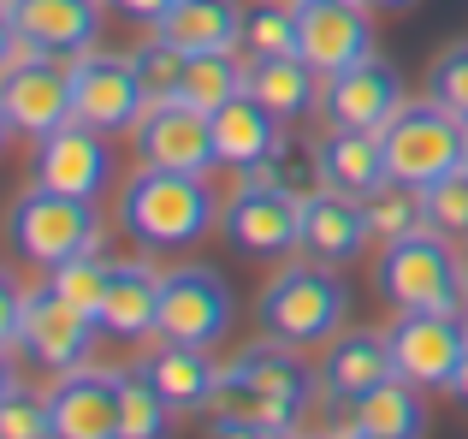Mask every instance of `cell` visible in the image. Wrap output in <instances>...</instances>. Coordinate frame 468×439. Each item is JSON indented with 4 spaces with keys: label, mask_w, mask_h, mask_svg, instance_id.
<instances>
[{
    "label": "cell",
    "mask_w": 468,
    "mask_h": 439,
    "mask_svg": "<svg viewBox=\"0 0 468 439\" xmlns=\"http://www.w3.org/2000/svg\"><path fill=\"white\" fill-rule=\"evenodd\" d=\"M297 54L320 78L362 66L374 54V18L362 0H297Z\"/></svg>",
    "instance_id": "cell-11"
},
{
    "label": "cell",
    "mask_w": 468,
    "mask_h": 439,
    "mask_svg": "<svg viewBox=\"0 0 468 439\" xmlns=\"http://www.w3.org/2000/svg\"><path fill=\"white\" fill-rule=\"evenodd\" d=\"M403 71L391 66V59L367 54L362 66L338 71V78H326V90H320V119L326 125H350V131H386L391 119L403 113Z\"/></svg>",
    "instance_id": "cell-13"
},
{
    "label": "cell",
    "mask_w": 468,
    "mask_h": 439,
    "mask_svg": "<svg viewBox=\"0 0 468 439\" xmlns=\"http://www.w3.org/2000/svg\"><path fill=\"white\" fill-rule=\"evenodd\" d=\"M367 214H362V197H344V190L320 185L303 197V255L320 267H350L356 255L367 250Z\"/></svg>",
    "instance_id": "cell-19"
},
{
    "label": "cell",
    "mask_w": 468,
    "mask_h": 439,
    "mask_svg": "<svg viewBox=\"0 0 468 439\" xmlns=\"http://www.w3.org/2000/svg\"><path fill=\"white\" fill-rule=\"evenodd\" d=\"M243 48L250 59H273V54H297V0H255L243 6Z\"/></svg>",
    "instance_id": "cell-32"
},
{
    "label": "cell",
    "mask_w": 468,
    "mask_h": 439,
    "mask_svg": "<svg viewBox=\"0 0 468 439\" xmlns=\"http://www.w3.org/2000/svg\"><path fill=\"white\" fill-rule=\"evenodd\" d=\"M350 428L362 434H379V439H421L427 428V410H421V386L410 380H379L367 398H356L350 404Z\"/></svg>",
    "instance_id": "cell-27"
},
{
    "label": "cell",
    "mask_w": 468,
    "mask_h": 439,
    "mask_svg": "<svg viewBox=\"0 0 468 439\" xmlns=\"http://www.w3.org/2000/svg\"><path fill=\"white\" fill-rule=\"evenodd\" d=\"M54 439H113L119 434V369H71L54 374Z\"/></svg>",
    "instance_id": "cell-18"
},
{
    "label": "cell",
    "mask_w": 468,
    "mask_h": 439,
    "mask_svg": "<svg viewBox=\"0 0 468 439\" xmlns=\"http://www.w3.org/2000/svg\"><path fill=\"white\" fill-rule=\"evenodd\" d=\"M427 95L468 125V42H451L445 54L433 59V71H427Z\"/></svg>",
    "instance_id": "cell-36"
},
{
    "label": "cell",
    "mask_w": 468,
    "mask_h": 439,
    "mask_svg": "<svg viewBox=\"0 0 468 439\" xmlns=\"http://www.w3.org/2000/svg\"><path fill=\"white\" fill-rule=\"evenodd\" d=\"M314 392H320V369H309L291 345L261 338L219 369V392L207 416H231L250 422V428H297Z\"/></svg>",
    "instance_id": "cell-2"
},
{
    "label": "cell",
    "mask_w": 468,
    "mask_h": 439,
    "mask_svg": "<svg viewBox=\"0 0 468 439\" xmlns=\"http://www.w3.org/2000/svg\"><path fill=\"white\" fill-rule=\"evenodd\" d=\"M71 107H78L83 125L95 131H137V119L149 113V95H143L137 83V66H131V54H101V48H90V54L71 59Z\"/></svg>",
    "instance_id": "cell-9"
},
{
    "label": "cell",
    "mask_w": 468,
    "mask_h": 439,
    "mask_svg": "<svg viewBox=\"0 0 468 439\" xmlns=\"http://www.w3.org/2000/svg\"><path fill=\"white\" fill-rule=\"evenodd\" d=\"M113 6L125 12V18H137V24H160L172 6H178V0H113Z\"/></svg>",
    "instance_id": "cell-38"
},
{
    "label": "cell",
    "mask_w": 468,
    "mask_h": 439,
    "mask_svg": "<svg viewBox=\"0 0 468 439\" xmlns=\"http://www.w3.org/2000/svg\"><path fill=\"white\" fill-rule=\"evenodd\" d=\"M463 267H468V262H463Z\"/></svg>",
    "instance_id": "cell-45"
},
{
    "label": "cell",
    "mask_w": 468,
    "mask_h": 439,
    "mask_svg": "<svg viewBox=\"0 0 468 439\" xmlns=\"http://www.w3.org/2000/svg\"><path fill=\"white\" fill-rule=\"evenodd\" d=\"M379 380H391V345L386 333H338L320 357V398L326 404H356Z\"/></svg>",
    "instance_id": "cell-20"
},
{
    "label": "cell",
    "mask_w": 468,
    "mask_h": 439,
    "mask_svg": "<svg viewBox=\"0 0 468 439\" xmlns=\"http://www.w3.org/2000/svg\"><path fill=\"white\" fill-rule=\"evenodd\" d=\"M243 90H250V66H238L231 48H214V54H190L178 102L202 107V113H219V107H226L231 95H243Z\"/></svg>",
    "instance_id": "cell-29"
},
{
    "label": "cell",
    "mask_w": 468,
    "mask_h": 439,
    "mask_svg": "<svg viewBox=\"0 0 468 439\" xmlns=\"http://www.w3.org/2000/svg\"><path fill=\"white\" fill-rule=\"evenodd\" d=\"M6 30L36 54L78 59L101 42V0H6Z\"/></svg>",
    "instance_id": "cell-17"
},
{
    "label": "cell",
    "mask_w": 468,
    "mask_h": 439,
    "mask_svg": "<svg viewBox=\"0 0 468 439\" xmlns=\"http://www.w3.org/2000/svg\"><path fill=\"white\" fill-rule=\"evenodd\" d=\"M320 90H326V78H320L303 54L250 59V95L279 119V125H297V119L320 113Z\"/></svg>",
    "instance_id": "cell-24"
},
{
    "label": "cell",
    "mask_w": 468,
    "mask_h": 439,
    "mask_svg": "<svg viewBox=\"0 0 468 439\" xmlns=\"http://www.w3.org/2000/svg\"><path fill=\"white\" fill-rule=\"evenodd\" d=\"M362 214H367V231H374L379 243L415 238V231L433 226V214H427V190L421 185H403V178H386L379 190H367Z\"/></svg>",
    "instance_id": "cell-28"
},
{
    "label": "cell",
    "mask_w": 468,
    "mask_h": 439,
    "mask_svg": "<svg viewBox=\"0 0 468 439\" xmlns=\"http://www.w3.org/2000/svg\"><path fill=\"white\" fill-rule=\"evenodd\" d=\"M0 119L18 137H48V131L71 125L78 119V107H71V59L36 54L24 66H12L0 78Z\"/></svg>",
    "instance_id": "cell-10"
},
{
    "label": "cell",
    "mask_w": 468,
    "mask_h": 439,
    "mask_svg": "<svg viewBox=\"0 0 468 439\" xmlns=\"http://www.w3.org/2000/svg\"><path fill=\"white\" fill-rule=\"evenodd\" d=\"M250 185H279V190H297V197H309V190H320V161L314 149H297V143L285 137V149L267 155L255 173H243Z\"/></svg>",
    "instance_id": "cell-35"
},
{
    "label": "cell",
    "mask_w": 468,
    "mask_h": 439,
    "mask_svg": "<svg viewBox=\"0 0 468 439\" xmlns=\"http://www.w3.org/2000/svg\"><path fill=\"white\" fill-rule=\"evenodd\" d=\"M30 178L48 185V190H66V197H90L95 202L107 185H113V149H107V131L71 119V125L36 137V173Z\"/></svg>",
    "instance_id": "cell-14"
},
{
    "label": "cell",
    "mask_w": 468,
    "mask_h": 439,
    "mask_svg": "<svg viewBox=\"0 0 468 439\" xmlns=\"http://www.w3.org/2000/svg\"><path fill=\"white\" fill-rule=\"evenodd\" d=\"M314 161H320V185L344 190V197H367V190H379V185L391 178L379 131L326 125V137L314 143Z\"/></svg>",
    "instance_id": "cell-21"
},
{
    "label": "cell",
    "mask_w": 468,
    "mask_h": 439,
    "mask_svg": "<svg viewBox=\"0 0 468 439\" xmlns=\"http://www.w3.org/2000/svg\"><path fill=\"white\" fill-rule=\"evenodd\" d=\"M379 297L398 315H463L468 303V267L457 262L445 231H415L379 250Z\"/></svg>",
    "instance_id": "cell-4"
},
{
    "label": "cell",
    "mask_w": 468,
    "mask_h": 439,
    "mask_svg": "<svg viewBox=\"0 0 468 439\" xmlns=\"http://www.w3.org/2000/svg\"><path fill=\"white\" fill-rule=\"evenodd\" d=\"M101 333V321L83 309H71L54 285L30 291V309H24V357L42 374H71L90 362V345Z\"/></svg>",
    "instance_id": "cell-15"
},
{
    "label": "cell",
    "mask_w": 468,
    "mask_h": 439,
    "mask_svg": "<svg viewBox=\"0 0 468 439\" xmlns=\"http://www.w3.org/2000/svg\"><path fill=\"white\" fill-rule=\"evenodd\" d=\"M160 279L149 262H113V285H107L101 303V333L125 338V345H143V338L160 333Z\"/></svg>",
    "instance_id": "cell-22"
},
{
    "label": "cell",
    "mask_w": 468,
    "mask_h": 439,
    "mask_svg": "<svg viewBox=\"0 0 468 439\" xmlns=\"http://www.w3.org/2000/svg\"><path fill=\"white\" fill-rule=\"evenodd\" d=\"M178 410L160 398V386L149 380V369H119V434L125 439H166Z\"/></svg>",
    "instance_id": "cell-30"
},
{
    "label": "cell",
    "mask_w": 468,
    "mask_h": 439,
    "mask_svg": "<svg viewBox=\"0 0 468 439\" xmlns=\"http://www.w3.org/2000/svg\"><path fill=\"white\" fill-rule=\"evenodd\" d=\"M101 238H107V226H101L90 197H66V190L30 185L12 202V250L30 267H42V273H54L71 255L101 250Z\"/></svg>",
    "instance_id": "cell-5"
},
{
    "label": "cell",
    "mask_w": 468,
    "mask_h": 439,
    "mask_svg": "<svg viewBox=\"0 0 468 439\" xmlns=\"http://www.w3.org/2000/svg\"><path fill=\"white\" fill-rule=\"evenodd\" d=\"M350 315V291L344 279H332V267L320 262H297V267H279L273 279L261 285L255 297V321H261V338L291 350H309V345H332Z\"/></svg>",
    "instance_id": "cell-3"
},
{
    "label": "cell",
    "mask_w": 468,
    "mask_h": 439,
    "mask_svg": "<svg viewBox=\"0 0 468 439\" xmlns=\"http://www.w3.org/2000/svg\"><path fill=\"white\" fill-rule=\"evenodd\" d=\"M131 66H137V83H143V95H149V107L160 102H178V90H184V66H190V54H184L178 42H166V36H149V42L131 54Z\"/></svg>",
    "instance_id": "cell-33"
},
{
    "label": "cell",
    "mask_w": 468,
    "mask_h": 439,
    "mask_svg": "<svg viewBox=\"0 0 468 439\" xmlns=\"http://www.w3.org/2000/svg\"><path fill=\"white\" fill-rule=\"evenodd\" d=\"M113 439H125V434H113Z\"/></svg>",
    "instance_id": "cell-44"
},
{
    "label": "cell",
    "mask_w": 468,
    "mask_h": 439,
    "mask_svg": "<svg viewBox=\"0 0 468 439\" xmlns=\"http://www.w3.org/2000/svg\"><path fill=\"white\" fill-rule=\"evenodd\" d=\"M379 143H386L391 178L421 185V190L439 185L445 173H457V166H468V125L457 113H445L433 95L427 102H403V113L379 131Z\"/></svg>",
    "instance_id": "cell-6"
},
{
    "label": "cell",
    "mask_w": 468,
    "mask_h": 439,
    "mask_svg": "<svg viewBox=\"0 0 468 439\" xmlns=\"http://www.w3.org/2000/svg\"><path fill=\"white\" fill-rule=\"evenodd\" d=\"M451 398H457V404L468 410V350H463V362H457V374H451V386H445Z\"/></svg>",
    "instance_id": "cell-39"
},
{
    "label": "cell",
    "mask_w": 468,
    "mask_h": 439,
    "mask_svg": "<svg viewBox=\"0 0 468 439\" xmlns=\"http://www.w3.org/2000/svg\"><path fill=\"white\" fill-rule=\"evenodd\" d=\"M137 155L149 166H172V173H207L219 166V149H214V113L190 102H160L137 119Z\"/></svg>",
    "instance_id": "cell-16"
},
{
    "label": "cell",
    "mask_w": 468,
    "mask_h": 439,
    "mask_svg": "<svg viewBox=\"0 0 468 439\" xmlns=\"http://www.w3.org/2000/svg\"><path fill=\"white\" fill-rule=\"evenodd\" d=\"M386 345H391V374L410 386H451L463 350H468V327L463 315H398L386 327Z\"/></svg>",
    "instance_id": "cell-12"
},
{
    "label": "cell",
    "mask_w": 468,
    "mask_h": 439,
    "mask_svg": "<svg viewBox=\"0 0 468 439\" xmlns=\"http://www.w3.org/2000/svg\"><path fill=\"white\" fill-rule=\"evenodd\" d=\"M0 439H54V410H48V398H36L18 374H12L6 392H0Z\"/></svg>",
    "instance_id": "cell-34"
},
{
    "label": "cell",
    "mask_w": 468,
    "mask_h": 439,
    "mask_svg": "<svg viewBox=\"0 0 468 439\" xmlns=\"http://www.w3.org/2000/svg\"><path fill=\"white\" fill-rule=\"evenodd\" d=\"M362 6H367V12H403L410 0H362Z\"/></svg>",
    "instance_id": "cell-40"
},
{
    "label": "cell",
    "mask_w": 468,
    "mask_h": 439,
    "mask_svg": "<svg viewBox=\"0 0 468 439\" xmlns=\"http://www.w3.org/2000/svg\"><path fill=\"white\" fill-rule=\"evenodd\" d=\"M309 439H326V434H309ZM332 439H338V434H332Z\"/></svg>",
    "instance_id": "cell-43"
},
{
    "label": "cell",
    "mask_w": 468,
    "mask_h": 439,
    "mask_svg": "<svg viewBox=\"0 0 468 439\" xmlns=\"http://www.w3.org/2000/svg\"><path fill=\"white\" fill-rule=\"evenodd\" d=\"M219 220V197L207 185V173H172V166L143 161L131 173V185L119 190V231L137 250H196Z\"/></svg>",
    "instance_id": "cell-1"
},
{
    "label": "cell",
    "mask_w": 468,
    "mask_h": 439,
    "mask_svg": "<svg viewBox=\"0 0 468 439\" xmlns=\"http://www.w3.org/2000/svg\"><path fill=\"white\" fill-rule=\"evenodd\" d=\"M226 327H231V291L214 267L190 262V267H172L160 279V333L154 338L214 350L226 338Z\"/></svg>",
    "instance_id": "cell-8"
},
{
    "label": "cell",
    "mask_w": 468,
    "mask_h": 439,
    "mask_svg": "<svg viewBox=\"0 0 468 439\" xmlns=\"http://www.w3.org/2000/svg\"><path fill=\"white\" fill-rule=\"evenodd\" d=\"M48 285H54L59 297L71 303V309H83V315H95V321H101L107 285H113V262H107L101 250H90V255H71V262H59L54 273H48Z\"/></svg>",
    "instance_id": "cell-31"
},
{
    "label": "cell",
    "mask_w": 468,
    "mask_h": 439,
    "mask_svg": "<svg viewBox=\"0 0 468 439\" xmlns=\"http://www.w3.org/2000/svg\"><path fill=\"white\" fill-rule=\"evenodd\" d=\"M219 231H226V243L238 255H261V262L291 255V250H303V197L243 178V190L219 209Z\"/></svg>",
    "instance_id": "cell-7"
},
{
    "label": "cell",
    "mask_w": 468,
    "mask_h": 439,
    "mask_svg": "<svg viewBox=\"0 0 468 439\" xmlns=\"http://www.w3.org/2000/svg\"><path fill=\"white\" fill-rule=\"evenodd\" d=\"M338 439H379V434H362V428H344Z\"/></svg>",
    "instance_id": "cell-42"
},
{
    "label": "cell",
    "mask_w": 468,
    "mask_h": 439,
    "mask_svg": "<svg viewBox=\"0 0 468 439\" xmlns=\"http://www.w3.org/2000/svg\"><path fill=\"white\" fill-rule=\"evenodd\" d=\"M154 30L166 42H178L184 54H214V48L243 42V12H238V0H178Z\"/></svg>",
    "instance_id": "cell-26"
},
{
    "label": "cell",
    "mask_w": 468,
    "mask_h": 439,
    "mask_svg": "<svg viewBox=\"0 0 468 439\" xmlns=\"http://www.w3.org/2000/svg\"><path fill=\"white\" fill-rule=\"evenodd\" d=\"M255 439H297V428H261Z\"/></svg>",
    "instance_id": "cell-41"
},
{
    "label": "cell",
    "mask_w": 468,
    "mask_h": 439,
    "mask_svg": "<svg viewBox=\"0 0 468 439\" xmlns=\"http://www.w3.org/2000/svg\"><path fill=\"white\" fill-rule=\"evenodd\" d=\"M427 214H433V231H445L451 243L468 238V166L445 173L439 185H427Z\"/></svg>",
    "instance_id": "cell-37"
},
{
    "label": "cell",
    "mask_w": 468,
    "mask_h": 439,
    "mask_svg": "<svg viewBox=\"0 0 468 439\" xmlns=\"http://www.w3.org/2000/svg\"><path fill=\"white\" fill-rule=\"evenodd\" d=\"M143 369H149V380L160 386V398H166L172 410H214L219 369L207 362L202 345H172V338H160L149 357H143Z\"/></svg>",
    "instance_id": "cell-25"
},
{
    "label": "cell",
    "mask_w": 468,
    "mask_h": 439,
    "mask_svg": "<svg viewBox=\"0 0 468 439\" xmlns=\"http://www.w3.org/2000/svg\"><path fill=\"white\" fill-rule=\"evenodd\" d=\"M214 149H219V166H231V173H255L267 155L285 149V137H279V119L243 90V95H231V102L214 113Z\"/></svg>",
    "instance_id": "cell-23"
}]
</instances>
